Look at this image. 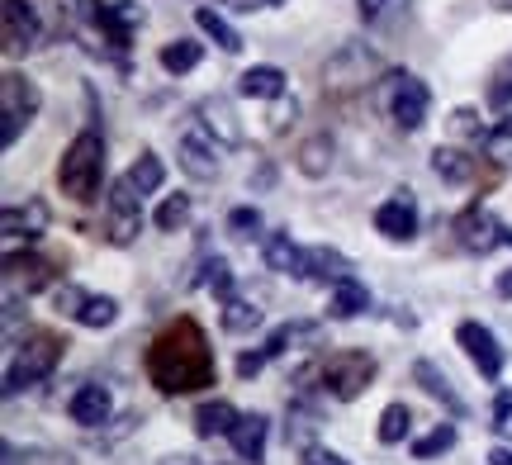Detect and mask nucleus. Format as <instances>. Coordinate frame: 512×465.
I'll return each mask as SVG.
<instances>
[{"label":"nucleus","instance_id":"obj_1","mask_svg":"<svg viewBox=\"0 0 512 465\" xmlns=\"http://www.w3.org/2000/svg\"><path fill=\"white\" fill-rule=\"evenodd\" d=\"M219 361L204 328L190 314H181L176 323H166L162 333L152 337L147 347V380L162 394H200L214 385Z\"/></svg>","mask_w":512,"mask_h":465},{"label":"nucleus","instance_id":"obj_2","mask_svg":"<svg viewBox=\"0 0 512 465\" xmlns=\"http://www.w3.org/2000/svg\"><path fill=\"white\" fill-rule=\"evenodd\" d=\"M294 380H299V390L304 394L323 390L328 399L351 404V399H361V394L370 390V380H375V356L356 352V347H342V352H332V356H323V361L304 366Z\"/></svg>","mask_w":512,"mask_h":465},{"label":"nucleus","instance_id":"obj_3","mask_svg":"<svg viewBox=\"0 0 512 465\" xmlns=\"http://www.w3.org/2000/svg\"><path fill=\"white\" fill-rule=\"evenodd\" d=\"M100 181H105V133L81 129L67 143L62 162H57V190L67 200H76V205H91L100 195Z\"/></svg>","mask_w":512,"mask_h":465},{"label":"nucleus","instance_id":"obj_4","mask_svg":"<svg viewBox=\"0 0 512 465\" xmlns=\"http://www.w3.org/2000/svg\"><path fill=\"white\" fill-rule=\"evenodd\" d=\"M67 356V337L53 333V328H29L24 342L10 356V371H5V399H15L19 390H29L34 380H48V375L62 366Z\"/></svg>","mask_w":512,"mask_h":465},{"label":"nucleus","instance_id":"obj_5","mask_svg":"<svg viewBox=\"0 0 512 465\" xmlns=\"http://www.w3.org/2000/svg\"><path fill=\"white\" fill-rule=\"evenodd\" d=\"M38 105H43V95H38L34 76L15 72V67L0 76V119H5V124H0V143H5V148H15L19 133L34 124Z\"/></svg>","mask_w":512,"mask_h":465},{"label":"nucleus","instance_id":"obj_6","mask_svg":"<svg viewBox=\"0 0 512 465\" xmlns=\"http://www.w3.org/2000/svg\"><path fill=\"white\" fill-rule=\"evenodd\" d=\"M384 110L394 119V129L403 133H418L427 124V110H432V91H427V81L408 72H394L389 76V95H384Z\"/></svg>","mask_w":512,"mask_h":465},{"label":"nucleus","instance_id":"obj_7","mask_svg":"<svg viewBox=\"0 0 512 465\" xmlns=\"http://www.w3.org/2000/svg\"><path fill=\"white\" fill-rule=\"evenodd\" d=\"M143 233V195L133 190L128 176H119L110 186V214H105V238L114 247H128V242Z\"/></svg>","mask_w":512,"mask_h":465},{"label":"nucleus","instance_id":"obj_8","mask_svg":"<svg viewBox=\"0 0 512 465\" xmlns=\"http://www.w3.org/2000/svg\"><path fill=\"white\" fill-rule=\"evenodd\" d=\"M456 238H460V247H465V252H479V257H484V252H494V247H508L512 233L498 224L489 209L470 205V209H465V214L456 219Z\"/></svg>","mask_w":512,"mask_h":465},{"label":"nucleus","instance_id":"obj_9","mask_svg":"<svg viewBox=\"0 0 512 465\" xmlns=\"http://www.w3.org/2000/svg\"><path fill=\"white\" fill-rule=\"evenodd\" d=\"M0 19H5V53L19 57V53H34L38 38H43V24H38V10L29 0H5L0 5Z\"/></svg>","mask_w":512,"mask_h":465},{"label":"nucleus","instance_id":"obj_10","mask_svg":"<svg viewBox=\"0 0 512 465\" xmlns=\"http://www.w3.org/2000/svg\"><path fill=\"white\" fill-rule=\"evenodd\" d=\"M91 19H95V29H100V34L110 38L114 48H128V38H133V29H143L147 10L138 5V0H114V5H105V0H95Z\"/></svg>","mask_w":512,"mask_h":465},{"label":"nucleus","instance_id":"obj_11","mask_svg":"<svg viewBox=\"0 0 512 465\" xmlns=\"http://www.w3.org/2000/svg\"><path fill=\"white\" fill-rule=\"evenodd\" d=\"M304 337H318V328H313V323H285V328H275V333L266 337V342H261L256 352H242V356H238V375H242V380L261 375V366H266V361L285 356L294 342H304Z\"/></svg>","mask_w":512,"mask_h":465},{"label":"nucleus","instance_id":"obj_12","mask_svg":"<svg viewBox=\"0 0 512 465\" xmlns=\"http://www.w3.org/2000/svg\"><path fill=\"white\" fill-rule=\"evenodd\" d=\"M456 342L465 347V356L475 361V371L484 375V380H498V375H503V347H498V337L489 333L484 323H460Z\"/></svg>","mask_w":512,"mask_h":465},{"label":"nucleus","instance_id":"obj_13","mask_svg":"<svg viewBox=\"0 0 512 465\" xmlns=\"http://www.w3.org/2000/svg\"><path fill=\"white\" fill-rule=\"evenodd\" d=\"M375 233H384L389 242H413L418 238V205L408 190H394L380 209H375Z\"/></svg>","mask_w":512,"mask_h":465},{"label":"nucleus","instance_id":"obj_14","mask_svg":"<svg viewBox=\"0 0 512 465\" xmlns=\"http://www.w3.org/2000/svg\"><path fill=\"white\" fill-rule=\"evenodd\" d=\"M195 114H200V129L209 133L219 148H242V124L223 95H204L200 105H195Z\"/></svg>","mask_w":512,"mask_h":465},{"label":"nucleus","instance_id":"obj_15","mask_svg":"<svg viewBox=\"0 0 512 465\" xmlns=\"http://www.w3.org/2000/svg\"><path fill=\"white\" fill-rule=\"evenodd\" d=\"M181 171L190 181H219V143L204 133H185L181 138Z\"/></svg>","mask_w":512,"mask_h":465},{"label":"nucleus","instance_id":"obj_16","mask_svg":"<svg viewBox=\"0 0 512 465\" xmlns=\"http://www.w3.org/2000/svg\"><path fill=\"white\" fill-rule=\"evenodd\" d=\"M57 280V271H53V261H43V257H34V252H10L5 257V285L15 290V285H24V295H34V290H43V285H53Z\"/></svg>","mask_w":512,"mask_h":465},{"label":"nucleus","instance_id":"obj_17","mask_svg":"<svg viewBox=\"0 0 512 465\" xmlns=\"http://www.w3.org/2000/svg\"><path fill=\"white\" fill-rule=\"evenodd\" d=\"M67 413H72V423H81V428H105L114 413V399L105 385H81V390L72 394V404H67Z\"/></svg>","mask_w":512,"mask_h":465},{"label":"nucleus","instance_id":"obj_18","mask_svg":"<svg viewBox=\"0 0 512 465\" xmlns=\"http://www.w3.org/2000/svg\"><path fill=\"white\" fill-rule=\"evenodd\" d=\"M48 205L43 200H29V205H5V214H0V228H5V238L10 242H34L43 228H48Z\"/></svg>","mask_w":512,"mask_h":465},{"label":"nucleus","instance_id":"obj_19","mask_svg":"<svg viewBox=\"0 0 512 465\" xmlns=\"http://www.w3.org/2000/svg\"><path fill=\"white\" fill-rule=\"evenodd\" d=\"M266 437H271V418L266 413H242L238 428H233V451H238V461H261L266 456Z\"/></svg>","mask_w":512,"mask_h":465},{"label":"nucleus","instance_id":"obj_20","mask_svg":"<svg viewBox=\"0 0 512 465\" xmlns=\"http://www.w3.org/2000/svg\"><path fill=\"white\" fill-rule=\"evenodd\" d=\"M351 276V261L332 247H304V280L313 285H342Z\"/></svg>","mask_w":512,"mask_h":465},{"label":"nucleus","instance_id":"obj_21","mask_svg":"<svg viewBox=\"0 0 512 465\" xmlns=\"http://www.w3.org/2000/svg\"><path fill=\"white\" fill-rule=\"evenodd\" d=\"M242 413L228 404V399H204L200 409H195V432L200 437H233Z\"/></svg>","mask_w":512,"mask_h":465},{"label":"nucleus","instance_id":"obj_22","mask_svg":"<svg viewBox=\"0 0 512 465\" xmlns=\"http://www.w3.org/2000/svg\"><path fill=\"white\" fill-rule=\"evenodd\" d=\"M432 171L441 181H451V186H470V181H479V157L460 148H437L432 152Z\"/></svg>","mask_w":512,"mask_h":465},{"label":"nucleus","instance_id":"obj_23","mask_svg":"<svg viewBox=\"0 0 512 465\" xmlns=\"http://www.w3.org/2000/svg\"><path fill=\"white\" fill-rule=\"evenodd\" d=\"M238 91L247 95V100H280L285 95V72L280 67H247V72L238 76Z\"/></svg>","mask_w":512,"mask_h":465},{"label":"nucleus","instance_id":"obj_24","mask_svg":"<svg viewBox=\"0 0 512 465\" xmlns=\"http://www.w3.org/2000/svg\"><path fill=\"white\" fill-rule=\"evenodd\" d=\"M266 266L280 271V276L304 280V247L290 242V233H271V238H266Z\"/></svg>","mask_w":512,"mask_h":465},{"label":"nucleus","instance_id":"obj_25","mask_svg":"<svg viewBox=\"0 0 512 465\" xmlns=\"http://www.w3.org/2000/svg\"><path fill=\"white\" fill-rule=\"evenodd\" d=\"M370 309V295L366 285L356 276H347L342 285H332V299H328V318H361Z\"/></svg>","mask_w":512,"mask_h":465},{"label":"nucleus","instance_id":"obj_26","mask_svg":"<svg viewBox=\"0 0 512 465\" xmlns=\"http://www.w3.org/2000/svg\"><path fill=\"white\" fill-rule=\"evenodd\" d=\"M332 138L328 133H313L309 143H304V148H299V157H294V167L304 171V176H309V181H323V176H328L332 171Z\"/></svg>","mask_w":512,"mask_h":465},{"label":"nucleus","instance_id":"obj_27","mask_svg":"<svg viewBox=\"0 0 512 465\" xmlns=\"http://www.w3.org/2000/svg\"><path fill=\"white\" fill-rule=\"evenodd\" d=\"M313 432H318V404H313V399H294L285 437H290L299 451H309V447H318V442H313Z\"/></svg>","mask_w":512,"mask_h":465},{"label":"nucleus","instance_id":"obj_28","mask_svg":"<svg viewBox=\"0 0 512 465\" xmlns=\"http://www.w3.org/2000/svg\"><path fill=\"white\" fill-rule=\"evenodd\" d=\"M200 57H204V43H195V38H176V43H166L162 53H157V62H162V72L185 76V72L200 67Z\"/></svg>","mask_w":512,"mask_h":465},{"label":"nucleus","instance_id":"obj_29","mask_svg":"<svg viewBox=\"0 0 512 465\" xmlns=\"http://www.w3.org/2000/svg\"><path fill=\"white\" fill-rule=\"evenodd\" d=\"M195 24L204 29V38H214V43H219L223 53H242V34L219 15V10H214V5H200V10H195Z\"/></svg>","mask_w":512,"mask_h":465},{"label":"nucleus","instance_id":"obj_30","mask_svg":"<svg viewBox=\"0 0 512 465\" xmlns=\"http://www.w3.org/2000/svg\"><path fill=\"white\" fill-rule=\"evenodd\" d=\"M413 380H418V385H422L427 394H432V399H441V404H446L451 413H465L460 394L451 390V380H446V375H441L437 366H432V361H418V366H413Z\"/></svg>","mask_w":512,"mask_h":465},{"label":"nucleus","instance_id":"obj_31","mask_svg":"<svg viewBox=\"0 0 512 465\" xmlns=\"http://www.w3.org/2000/svg\"><path fill=\"white\" fill-rule=\"evenodd\" d=\"M128 181H133V190L138 195H157L166 181V167H162V157L157 152H138V162L128 167Z\"/></svg>","mask_w":512,"mask_h":465},{"label":"nucleus","instance_id":"obj_32","mask_svg":"<svg viewBox=\"0 0 512 465\" xmlns=\"http://www.w3.org/2000/svg\"><path fill=\"white\" fill-rule=\"evenodd\" d=\"M408 432H413V413H408V404H384L375 437H380L384 447H394V442H403Z\"/></svg>","mask_w":512,"mask_h":465},{"label":"nucleus","instance_id":"obj_33","mask_svg":"<svg viewBox=\"0 0 512 465\" xmlns=\"http://www.w3.org/2000/svg\"><path fill=\"white\" fill-rule=\"evenodd\" d=\"M256 323H261V309L252 299H223V333H252Z\"/></svg>","mask_w":512,"mask_h":465},{"label":"nucleus","instance_id":"obj_34","mask_svg":"<svg viewBox=\"0 0 512 465\" xmlns=\"http://www.w3.org/2000/svg\"><path fill=\"white\" fill-rule=\"evenodd\" d=\"M451 447H456V428H451V423H437L427 437L413 442V461H437L441 451H451Z\"/></svg>","mask_w":512,"mask_h":465},{"label":"nucleus","instance_id":"obj_35","mask_svg":"<svg viewBox=\"0 0 512 465\" xmlns=\"http://www.w3.org/2000/svg\"><path fill=\"white\" fill-rule=\"evenodd\" d=\"M114 318H119V304H114L110 295H91L86 304H81L76 323H81V328H110Z\"/></svg>","mask_w":512,"mask_h":465},{"label":"nucleus","instance_id":"obj_36","mask_svg":"<svg viewBox=\"0 0 512 465\" xmlns=\"http://www.w3.org/2000/svg\"><path fill=\"white\" fill-rule=\"evenodd\" d=\"M508 105H512V53L489 76V110H508Z\"/></svg>","mask_w":512,"mask_h":465},{"label":"nucleus","instance_id":"obj_37","mask_svg":"<svg viewBox=\"0 0 512 465\" xmlns=\"http://www.w3.org/2000/svg\"><path fill=\"white\" fill-rule=\"evenodd\" d=\"M185 219H190V195H166L162 205H157V228H162V233L185 228Z\"/></svg>","mask_w":512,"mask_h":465},{"label":"nucleus","instance_id":"obj_38","mask_svg":"<svg viewBox=\"0 0 512 465\" xmlns=\"http://www.w3.org/2000/svg\"><path fill=\"white\" fill-rule=\"evenodd\" d=\"M200 285H209L219 299H233V266L223 257H214V261H204V276H200Z\"/></svg>","mask_w":512,"mask_h":465},{"label":"nucleus","instance_id":"obj_39","mask_svg":"<svg viewBox=\"0 0 512 465\" xmlns=\"http://www.w3.org/2000/svg\"><path fill=\"white\" fill-rule=\"evenodd\" d=\"M86 299L91 295H86V290H76V285H53V309L62 318H72V323H76V314H81V304H86Z\"/></svg>","mask_w":512,"mask_h":465},{"label":"nucleus","instance_id":"obj_40","mask_svg":"<svg viewBox=\"0 0 512 465\" xmlns=\"http://www.w3.org/2000/svg\"><path fill=\"white\" fill-rule=\"evenodd\" d=\"M228 228H233L238 238H252L256 228H261V214H256L252 205H238V209H233V214H228Z\"/></svg>","mask_w":512,"mask_h":465},{"label":"nucleus","instance_id":"obj_41","mask_svg":"<svg viewBox=\"0 0 512 465\" xmlns=\"http://www.w3.org/2000/svg\"><path fill=\"white\" fill-rule=\"evenodd\" d=\"M451 129H456V133H470V138H484V124H479L475 110H456V114H451Z\"/></svg>","mask_w":512,"mask_h":465},{"label":"nucleus","instance_id":"obj_42","mask_svg":"<svg viewBox=\"0 0 512 465\" xmlns=\"http://www.w3.org/2000/svg\"><path fill=\"white\" fill-rule=\"evenodd\" d=\"M228 10H238V15H256V10H275V5H285V0H223Z\"/></svg>","mask_w":512,"mask_h":465},{"label":"nucleus","instance_id":"obj_43","mask_svg":"<svg viewBox=\"0 0 512 465\" xmlns=\"http://www.w3.org/2000/svg\"><path fill=\"white\" fill-rule=\"evenodd\" d=\"M304 465H347L337 451H328V447H309L304 451Z\"/></svg>","mask_w":512,"mask_h":465},{"label":"nucleus","instance_id":"obj_44","mask_svg":"<svg viewBox=\"0 0 512 465\" xmlns=\"http://www.w3.org/2000/svg\"><path fill=\"white\" fill-rule=\"evenodd\" d=\"M512 418V390H498V404H494V428H508Z\"/></svg>","mask_w":512,"mask_h":465},{"label":"nucleus","instance_id":"obj_45","mask_svg":"<svg viewBox=\"0 0 512 465\" xmlns=\"http://www.w3.org/2000/svg\"><path fill=\"white\" fill-rule=\"evenodd\" d=\"M384 5H389V0H356V15H361V19L370 24V19H380V15H384Z\"/></svg>","mask_w":512,"mask_h":465},{"label":"nucleus","instance_id":"obj_46","mask_svg":"<svg viewBox=\"0 0 512 465\" xmlns=\"http://www.w3.org/2000/svg\"><path fill=\"white\" fill-rule=\"evenodd\" d=\"M489 465H512V447H494L489 451Z\"/></svg>","mask_w":512,"mask_h":465},{"label":"nucleus","instance_id":"obj_47","mask_svg":"<svg viewBox=\"0 0 512 465\" xmlns=\"http://www.w3.org/2000/svg\"><path fill=\"white\" fill-rule=\"evenodd\" d=\"M489 138H494V143H512V119H503V124L489 133Z\"/></svg>","mask_w":512,"mask_h":465},{"label":"nucleus","instance_id":"obj_48","mask_svg":"<svg viewBox=\"0 0 512 465\" xmlns=\"http://www.w3.org/2000/svg\"><path fill=\"white\" fill-rule=\"evenodd\" d=\"M494 290H498V299H512V271H503V276H498Z\"/></svg>","mask_w":512,"mask_h":465},{"label":"nucleus","instance_id":"obj_49","mask_svg":"<svg viewBox=\"0 0 512 465\" xmlns=\"http://www.w3.org/2000/svg\"><path fill=\"white\" fill-rule=\"evenodd\" d=\"M498 10H503V15H512V0H494Z\"/></svg>","mask_w":512,"mask_h":465},{"label":"nucleus","instance_id":"obj_50","mask_svg":"<svg viewBox=\"0 0 512 465\" xmlns=\"http://www.w3.org/2000/svg\"><path fill=\"white\" fill-rule=\"evenodd\" d=\"M242 465H252V461H242Z\"/></svg>","mask_w":512,"mask_h":465}]
</instances>
